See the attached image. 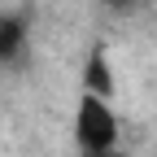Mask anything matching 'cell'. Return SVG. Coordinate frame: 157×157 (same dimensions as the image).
I'll list each match as a JSON object with an SVG mask.
<instances>
[{
	"label": "cell",
	"mask_w": 157,
	"mask_h": 157,
	"mask_svg": "<svg viewBox=\"0 0 157 157\" xmlns=\"http://www.w3.org/2000/svg\"><path fill=\"white\" fill-rule=\"evenodd\" d=\"M74 144H78V157L118 148V113H113V101H101V96H87V92L78 96V105H74Z\"/></svg>",
	"instance_id": "obj_1"
},
{
	"label": "cell",
	"mask_w": 157,
	"mask_h": 157,
	"mask_svg": "<svg viewBox=\"0 0 157 157\" xmlns=\"http://www.w3.org/2000/svg\"><path fill=\"white\" fill-rule=\"evenodd\" d=\"M31 48V17L17 9H0V66H17Z\"/></svg>",
	"instance_id": "obj_2"
},
{
	"label": "cell",
	"mask_w": 157,
	"mask_h": 157,
	"mask_svg": "<svg viewBox=\"0 0 157 157\" xmlns=\"http://www.w3.org/2000/svg\"><path fill=\"white\" fill-rule=\"evenodd\" d=\"M83 92L87 96H101V101H113V61L109 52L96 44L87 52V66H83Z\"/></svg>",
	"instance_id": "obj_3"
},
{
	"label": "cell",
	"mask_w": 157,
	"mask_h": 157,
	"mask_svg": "<svg viewBox=\"0 0 157 157\" xmlns=\"http://www.w3.org/2000/svg\"><path fill=\"white\" fill-rule=\"evenodd\" d=\"M101 5H109V9H127L131 0H101Z\"/></svg>",
	"instance_id": "obj_4"
},
{
	"label": "cell",
	"mask_w": 157,
	"mask_h": 157,
	"mask_svg": "<svg viewBox=\"0 0 157 157\" xmlns=\"http://www.w3.org/2000/svg\"><path fill=\"white\" fill-rule=\"evenodd\" d=\"M92 157H127L122 148H109V153H92Z\"/></svg>",
	"instance_id": "obj_5"
}]
</instances>
